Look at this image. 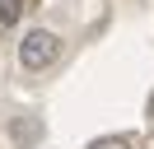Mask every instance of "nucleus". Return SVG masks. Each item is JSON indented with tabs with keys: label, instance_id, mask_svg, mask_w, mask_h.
Instances as JSON below:
<instances>
[{
	"label": "nucleus",
	"instance_id": "5",
	"mask_svg": "<svg viewBox=\"0 0 154 149\" xmlns=\"http://www.w3.org/2000/svg\"><path fill=\"white\" fill-rule=\"evenodd\" d=\"M149 117H154V93H149Z\"/></svg>",
	"mask_w": 154,
	"mask_h": 149
},
{
	"label": "nucleus",
	"instance_id": "4",
	"mask_svg": "<svg viewBox=\"0 0 154 149\" xmlns=\"http://www.w3.org/2000/svg\"><path fill=\"white\" fill-rule=\"evenodd\" d=\"M33 135H38V121H19V126H14V140H19V144H28Z\"/></svg>",
	"mask_w": 154,
	"mask_h": 149
},
{
	"label": "nucleus",
	"instance_id": "3",
	"mask_svg": "<svg viewBox=\"0 0 154 149\" xmlns=\"http://www.w3.org/2000/svg\"><path fill=\"white\" fill-rule=\"evenodd\" d=\"M89 149H131V140H122V135H103V140H94Z\"/></svg>",
	"mask_w": 154,
	"mask_h": 149
},
{
	"label": "nucleus",
	"instance_id": "1",
	"mask_svg": "<svg viewBox=\"0 0 154 149\" xmlns=\"http://www.w3.org/2000/svg\"><path fill=\"white\" fill-rule=\"evenodd\" d=\"M56 61H61V37L51 28H28L19 42V65L38 74V70H51Z\"/></svg>",
	"mask_w": 154,
	"mask_h": 149
},
{
	"label": "nucleus",
	"instance_id": "2",
	"mask_svg": "<svg viewBox=\"0 0 154 149\" xmlns=\"http://www.w3.org/2000/svg\"><path fill=\"white\" fill-rule=\"evenodd\" d=\"M19 19H23V0H0V23L14 28Z\"/></svg>",
	"mask_w": 154,
	"mask_h": 149
}]
</instances>
